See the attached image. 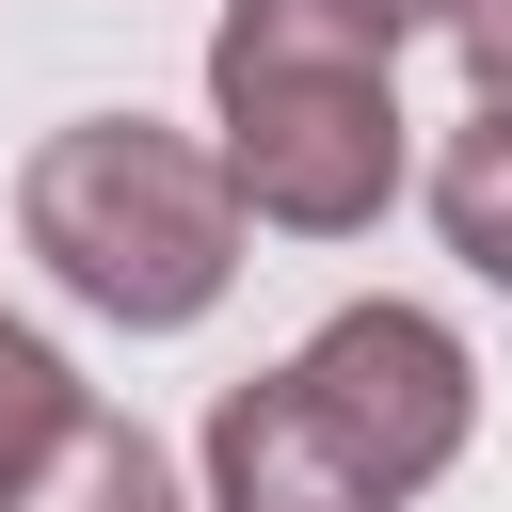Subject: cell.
Wrapping results in <instances>:
<instances>
[{
  "instance_id": "3",
  "label": "cell",
  "mask_w": 512,
  "mask_h": 512,
  "mask_svg": "<svg viewBox=\"0 0 512 512\" xmlns=\"http://www.w3.org/2000/svg\"><path fill=\"white\" fill-rule=\"evenodd\" d=\"M288 384L320 400V432H336L384 496H432V480L464 464V432H480V352H464L432 304H336V320L288 352Z\"/></svg>"
},
{
  "instance_id": "9",
  "label": "cell",
  "mask_w": 512,
  "mask_h": 512,
  "mask_svg": "<svg viewBox=\"0 0 512 512\" xmlns=\"http://www.w3.org/2000/svg\"><path fill=\"white\" fill-rule=\"evenodd\" d=\"M352 16H384V32H448L464 0H352Z\"/></svg>"
},
{
  "instance_id": "5",
  "label": "cell",
  "mask_w": 512,
  "mask_h": 512,
  "mask_svg": "<svg viewBox=\"0 0 512 512\" xmlns=\"http://www.w3.org/2000/svg\"><path fill=\"white\" fill-rule=\"evenodd\" d=\"M0 512H192L176 496V448L144 432V416H112V400H64V432L0 480Z\"/></svg>"
},
{
  "instance_id": "4",
  "label": "cell",
  "mask_w": 512,
  "mask_h": 512,
  "mask_svg": "<svg viewBox=\"0 0 512 512\" xmlns=\"http://www.w3.org/2000/svg\"><path fill=\"white\" fill-rule=\"evenodd\" d=\"M208 512H400V496L320 432V400L288 368H256L208 400Z\"/></svg>"
},
{
  "instance_id": "2",
  "label": "cell",
  "mask_w": 512,
  "mask_h": 512,
  "mask_svg": "<svg viewBox=\"0 0 512 512\" xmlns=\"http://www.w3.org/2000/svg\"><path fill=\"white\" fill-rule=\"evenodd\" d=\"M16 240L48 256L64 304H96L112 336H192L224 288H240V192L192 128H144V112H80L32 144L16 176Z\"/></svg>"
},
{
  "instance_id": "1",
  "label": "cell",
  "mask_w": 512,
  "mask_h": 512,
  "mask_svg": "<svg viewBox=\"0 0 512 512\" xmlns=\"http://www.w3.org/2000/svg\"><path fill=\"white\" fill-rule=\"evenodd\" d=\"M208 160L240 224L368 240L400 192V32L352 0H224L208 16Z\"/></svg>"
},
{
  "instance_id": "8",
  "label": "cell",
  "mask_w": 512,
  "mask_h": 512,
  "mask_svg": "<svg viewBox=\"0 0 512 512\" xmlns=\"http://www.w3.org/2000/svg\"><path fill=\"white\" fill-rule=\"evenodd\" d=\"M448 32H464V80H480V96H496V112H512V0H464V16H448Z\"/></svg>"
},
{
  "instance_id": "7",
  "label": "cell",
  "mask_w": 512,
  "mask_h": 512,
  "mask_svg": "<svg viewBox=\"0 0 512 512\" xmlns=\"http://www.w3.org/2000/svg\"><path fill=\"white\" fill-rule=\"evenodd\" d=\"M64 400H80V368H64L32 320H0V480H16V464L64 432Z\"/></svg>"
},
{
  "instance_id": "6",
  "label": "cell",
  "mask_w": 512,
  "mask_h": 512,
  "mask_svg": "<svg viewBox=\"0 0 512 512\" xmlns=\"http://www.w3.org/2000/svg\"><path fill=\"white\" fill-rule=\"evenodd\" d=\"M432 224H448V256H464L480 288H512V112H496V96L448 128V160H432Z\"/></svg>"
}]
</instances>
